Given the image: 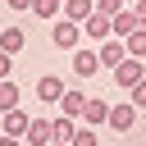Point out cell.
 I'll return each instance as SVG.
<instances>
[{
  "label": "cell",
  "instance_id": "cell-14",
  "mask_svg": "<svg viewBox=\"0 0 146 146\" xmlns=\"http://www.w3.org/2000/svg\"><path fill=\"white\" fill-rule=\"evenodd\" d=\"M14 105H23V91H18V82H14V78H0V114H5V110H14Z\"/></svg>",
  "mask_w": 146,
  "mask_h": 146
},
{
  "label": "cell",
  "instance_id": "cell-12",
  "mask_svg": "<svg viewBox=\"0 0 146 146\" xmlns=\"http://www.w3.org/2000/svg\"><path fill=\"white\" fill-rule=\"evenodd\" d=\"M55 105H59V114H68V119H82V105H87V91H73V87H64V96H59Z\"/></svg>",
  "mask_w": 146,
  "mask_h": 146
},
{
  "label": "cell",
  "instance_id": "cell-8",
  "mask_svg": "<svg viewBox=\"0 0 146 146\" xmlns=\"http://www.w3.org/2000/svg\"><path fill=\"white\" fill-rule=\"evenodd\" d=\"M50 137H55V123L50 119H27V128H23V141L27 146H46Z\"/></svg>",
  "mask_w": 146,
  "mask_h": 146
},
{
  "label": "cell",
  "instance_id": "cell-18",
  "mask_svg": "<svg viewBox=\"0 0 146 146\" xmlns=\"http://www.w3.org/2000/svg\"><path fill=\"white\" fill-rule=\"evenodd\" d=\"M128 41V55H137V59H146V27H137L132 36H123Z\"/></svg>",
  "mask_w": 146,
  "mask_h": 146
},
{
  "label": "cell",
  "instance_id": "cell-25",
  "mask_svg": "<svg viewBox=\"0 0 146 146\" xmlns=\"http://www.w3.org/2000/svg\"><path fill=\"white\" fill-rule=\"evenodd\" d=\"M132 14H137V18L146 23V0H132Z\"/></svg>",
  "mask_w": 146,
  "mask_h": 146
},
{
  "label": "cell",
  "instance_id": "cell-24",
  "mask_svg": "<svg viewBox=\"0 0 146 146\" xmlns=\"http://www.w3.org/2000/svg\"><path fill=\"white\" fill-rule=\"evenodd\" d=\"M0 146H27L23 137H9V132H0Z\"/></svg>",
  "mask_w": 146,
  "mask_h": 146
},
{
  "label": "cell",
  "instance_id": "cell-11",
  "mask_svg": "<svg viewBox=\"0 0 146 146\" xmlns=\"http://www.w3.org/2000/svg\"><path fill=\"white\" fill-rule=\"evenodd\" d=\"M23 46H27V32H23L18 23H5V27H0V50H9V55H23Z\"/></svg>",
  "mask_w": 146,
  "mask_h": 146
},
{
  "label": "cell",
  "instance_id": "cell-7",
  "mask_svg": "<svg viewBox=\"0 0 146 146\" xmlns=\"http://www.w3.org/2000/svg\"><path fill=\"white\" fill-rule=\"evenodd\" d=\"M105 119H110V100L87 96V105H82V123H87V128H105Z\"/></svg>",
  "mask_w": 146,
  "mask_h": 146
},
{
  "label": "cell",
  "instance_id": "cell-9",
  "mask_svg": "<svg viewBox=\"0 0 146 146\" xmlns=\"http://www.w3.org/2000/svg\"><path fill=\"white\" fill-rule=\"evenodd\" d=\"M73 73H78V78H96V73H100V55L78 46V50H73Z\"/></svg>",
  "mask_w": 146,
  "mask_h": 146
},
{
  "label": "cell",
  "instance_id": "cell-21",
  "mask_svg": "<svg viewBox=\"0 0 146 146\" xmlns=\"http://www.w3.org/2000/svg\"><path fill=\"white\" fill-rule=\"evenodd\" d=\"M96 9H100V14H110V18H114V14H119V9H128V0H96Z\"/></svg>",
  "mask_w": 146,
  "mask_h": 146
},
{
  "label": "cell",
  "instance_id": "cell-15",
  "mask_svg": "<svg viewBox=\"0 0 146 146\" xmlns=\"http://www.w3.org/2000/svg\"><path fill=\"white\" fill-rule=\"evenodd\" d=\"M91 9H96V0H64V18H73V23L91 18Z\"/></svg>",
  "mask_w": 146,
  "mask_h": 146
},
{
  "label": "cell",
  "instance_id": "cell-23",
  "mask_svg": "<svg viewBox=\"0 0 146 146\" xmlns=\"http://www.w3.org/2000/svg\"><path fill=\"white\" fill-rule=\"evenodd\" d=\"M5 5H9L14 14H23V9H32V0H5Z\"/></svg>",
  "mask_w": 146,
  "mask_h": 146
},
{
  "label": "cell",
  "instance_id": "cell-4",
  "mask_svg": "<svg viewBox=\"0 0 146 146\" xmlns=\"http://www.w3.org/2000/svg\"><path fill=\"white\" fill-rule=\"evenodd\" d=\"M82 36H91V41H105V36H114V23H110V14L91 9V18H82Z\"/></svg>",
  "mask_w": 146,
  "mask_h": 146
},
{
  "label": "cell",
  "instance_id": "cell-5",
  "mask_svg": "<svg viewBox=\"0 0 146 146\" xmlns=\"http://www.w3.org/2000/svg\"><path fill=\"white\" fill-rule=\"evenodd\" d=\"M96 55H100V68H114L119 59H128V41H123V36H105Z\"/></svg>",
  "mask_w": 146,
  "mask_h": 146
},
{
  "label": "cell",
  "instance_id": "cell-17",
  "mask_svg": "<svg viewBox=\"0 0 146 146\" xmlns=\"http://www.w3.org/2000/svg\"><path fill=\"white\" fill-rule=\"evenodd\" d=\"M68 146H100V132L82 123V128H73V137H68Z\"/></svg>",
  "mask_w": 146,
  "mask_h": 146
},
{
  "label": "cell",
  "instance_id": "cell-16",
  "mask_svg": "<svg viewBox=\"0 0 146 146\" xmlns=\"http://www.w3.org/2000/svg\"><path fill=\"white\" fill-rule=\"evenodd\" d=\"M32 14L46 18V23H55V18L64 14V0H32Z\"/></svg>",
  "mask_w": 146,
  "mask_h": 146
},
{
  "label": "cell",
  "instance_id": "cell-6",
  "mask_svg": "<svg viewBox=\"0 0 146 146\" xmlns=\"http://www.w3.org/2000/svg\"><path fill=\"white\" fill-rule=\"evenodd\" d=\"M64 87H68V82H64L59 73H41V78H36V100H50V105H55V100L64 96Z\"/></svg>",
  "mask_w": 146,
  "mask_h": 146
},
{
  "label": "cell",
  "instance_id": "cell-2",
  "mask_svg": "<svg viewBox=\"0 0 146 146\" xmlns=\"http://www.w3.org/2000/svg\"><path fill=\"white\" fill-rule=\"evenodd\" d=\"M50 41L59 46V50H78L82 46V23H73V18H55V27H50Z\"/></svg>",
  "mask_w": 146,
  "mask_h": 146
},
{
  "label": "cell",
  "instance_id": "cell-13",
  "mask_svg": "<svg viewBox=\"0 0 146 146\" xmlns=\"http://www.w3.org/2000/svg\"><path fill=\"white\" fill-rule=\"evenodd\" d=\"M110 23H114V36H132L137 27H146V23H141V18L132 14V5H128V9H119V14L110 18Z\"/></svg>",
  "mask_w": 146,
  "mask_h": 146
},
{
  "label": "cell",
  "instance_id": "cell-22",
  "mask_svg": "<svg viewBox=\"0 0 146 146\" xmlns=\"http://www.w3.org/2000/svg\"><path fill=\"white\" fill-rule=\"evenodd\" d=\"M9 73H14V55H9V50H0V78H9Z\"/></svg>",
  "mask_w": 146,
  "mask_h": 146
},
{
  "label": "cell",
  "instance_id": "cell-1",
  "mask_svg": "<svg viewBox=\"0 0 146 146\" xmlns=\"http://www.w3.org/2000/svg\"><path fill=\"white\" fill-rule=\"evenodd\" d=\"M137 119H141V110H137L132 100H114V105H110L105 128H110V132H132V128H137Z\"/></svg>",
  "mask_w": 146,
  "mask_h": 146
},
{
  "label": "cell",
  "instance_id": "cell-19",
  "mask_svg": "<svg viewBox=\"0 0 146 146\" xmlns=\"http://www.w3.org/2000/svg\"><path fill=\"white\" fill-rule=\"evenodd\" d=\"M50 123H55V137H64V141H68L73 128H78V119H68V114H59V119H50Z\"/></svg>",
  "mask_w": 146,
  "mask_h": 146
},
{
  "label": "cell",
  "instance_id": "cell-3",
  "mask_svg": "<svg viewBox=\"0 0 146 146\" xmlns=\"http://www.w3.org/2000/svg\"><path fill=\"white\" fill-rule=\"evenodd\" d=\"M110 73H114V82H119V87L128 91V87H137V82L146 78V59H137V55H128V59H119V64H114Z\"/></svg>",
  "mask_w": 146,
  "mask_h": 146
},
{
  "label": "cell",
  "instance_id": "cell-20",
  "mask_svg": "<svg viewBox=\"0 0 146 146\" xmlns=\"http://www.w3.org/2000/svg\"><path fill=\"white\" fill-rule=\"evenodd\" d=\"M128 100H132L137 110H146V78H141L137 87H128Z\"/></svg>",
  "mask_w": 146,
  "mask_h": 146
},
{
  "label": "cell",
  "instance_id": "cell-10",
  "mask_svg": "<svg viewBox=\"0 0 146 146\" xmlns=\"http://www.w3.org/2000/svg\"><path fill=\"white\" fill-rule=\"evenodd\" d=\"M27 119H32V114H27L23 105H14V110H5V114H0V132H9V137H23Z\"/></svg>",
  "mask_w": 146,
  "mask_h": 146
}]
</instances>
